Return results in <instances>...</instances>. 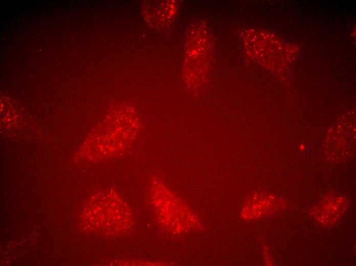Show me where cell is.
I'll list each match as a JSON object with an SVG mask.
<instances>
[{
    "instance_id": "cell-1",
    "label": "cell",
    "mask_w": 356,
    "mask_h": 266,
    "mask_svg": "<svg viewBox=\"0 0 356 266\" xmlns=\"http://www.w3.org/2000/svg\"><path fill=\"white\" fill-rule=\"evenodd\" d=\"M106 201L97 203L102 211L91 207L94 210L90 211L92 214L89 215L93 216L90 220H93L90 224H96V228L100 231L117 233L125 232L131 224V216L126 204L118 197L109 198V202L108 198Z\"/></svg>"
},
{
    "instance_id": "cell-2",
    "label": "cell",
    "mask_w": 356,
    "mask_h": 266,
    "mask_svg": "<svg viewBox=\"0 0 356 266\" xmlns=\"http://www.w3.org/2000/svg\"><path fill=\"white\" fill-rule=\"evenodd\" d=\"M344 206L341 198H328L321 203L317 209L318 220L324 224L334 221L342 213Z\"/></svg>"
}]
</instances>
